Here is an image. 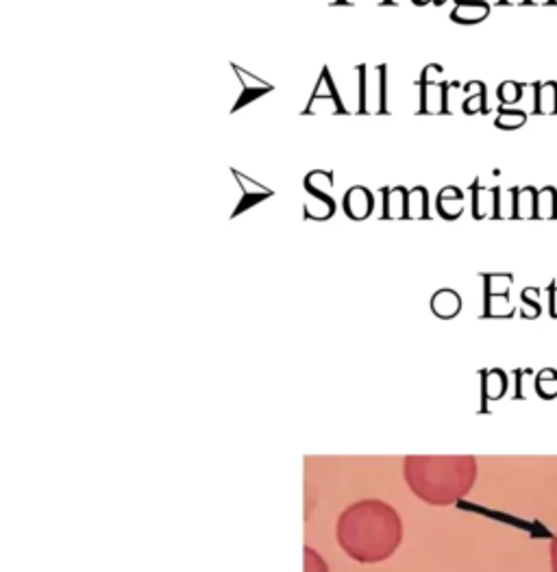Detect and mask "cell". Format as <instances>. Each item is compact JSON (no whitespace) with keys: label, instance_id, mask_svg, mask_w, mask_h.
I'll return each instance as SVG.
<instances>
[{"label":"cell","instance_id":"cell-1","mask_svg":"<svg viewBox=\"0 0 557 572\" xmlns=\"http://www.w3.org/2000/svg\"><path fill=\"white\" fill-rule=\"evenodd\" d=\"M338 544L359 564H379L397 553L403 520L386 500L364 499L348 505L336 525Z\"/></svg>","mask_w":557,"mask_h":572},{"label":"cell","instance_id":"cell-2","mask_svg":"<svg viewBox=\"0 0 557 572\" xmlns=\"http://www.w3.org/2000/svg\"><path fill=\"white\" fill-rule=\"evenodd\" d=\"M477 473V459L470 455H409L403 459L409 490L435 508H447L468 496Z\"/></svg>","mask_w":557,"mask_h":572},{"label":"cell","instance_id":"cell-3","mask_svg":"<svg viewBox=\"0 0 557 572\" xmlns=\"http://www.w3.org/2000/svg\"><path fill=\"white\" fill-rule=\"evenodd\" d=\"M442 74V68L438 64H429L423 70V77H420V114H450L449 109V90L450 83L447 81H440L438 77Z\"/></svg>","mask_w":557,"mask_h":572},{"label":"cell","instance_id":"cell-4","mask_svg":"<svg viewBox=\"0 0 557 572\" xmlns=\"http://www.w3.org/2000/svg\"><path fill=\"white\" fill-rule=\"evenodd\" d=\"M233 70H236L237 79L242 81V96H240V100L236 103V107H233V111H240L242 107H244V105H251L253 100H257L260 96L272 92L270 83H266L263 79L255 77V74L246 73V70H242L240 65L233 64Z\"/></svg>","mask_w":557,"mask_h":572},{"label":"cell","instance_id":"cell-5","mask_svg":"<svg viewBox=\"0 0 557 572\" xmlns=\"http://www.w3.org/2000/svg\"><path fill=\"white\" fill-rule=\"evenodd\" d=\"M233 176H236V181L242 187V194H244V196H242L240 207H237L236 214H233V216L242 214V211L251 209V207H255L257 202H261L263 199H270V196H272V190H268L266 185L257 184V181L248 179V176L242 175L240 170H233Z\"/></svg>","mask_w":557,"mask_h":572},{"label":"cell","instance_id":"cell-6","mask_svg":"<svg viewBox=\"0 0 557 572\" xmlns=\"http://www.w3.org/2000/svg\"><path fill=\"white\" fill-rule=\"evenodd\" d=\"M331 184H333V175L327 170L312 172V175H307L305 179V190L310 192L312 196H316V199L327 207L329 216H333V211H336V202H333L331 192H329L331 190Z\"/></svg>","mask_w":557,"mask_h":572},{"label":"cell","instance_id":"cell-7","mask_svg":"<svg viewBox=\"0 0 557 572\" xmlns=\"http://www.w3.org/2000/svg\"><path fill=\"white\" fill-rule=\"evenodd\" d=\"M373 205V194L362 185L351 187V190L347 192V196H344V211H347L353 220H364L366 216H371Z\"/></svg>","mask_w":557,"mask_h":572},{"label":"cell","instance_id":"cell-8","mask_svg":"<svg viewBox=\"0 0 557 572\" xmlns=\"http://www.w3.org/2000/svg\"><path fill=\"white\" fill-rule=\"evenodd\" d=\"M490 4L485 0H458L455 9L450 12V20L459 24H477L488 18Z\"/></svg>","mask_w":557,"mask_h":572},{"label":"cell","instance_id":"cell-9","mask_svg":"<svg viewBox=\"0 0 557 572\" xmlns=\"http://www.w3.org/2000/svg\"><path fill=\"white\" fill-rule=\"evenodd\" d=\"M534 114L536 115H557V83L555 81H544V83H534Z\"/></svg>","mask_w":557,"mask_h":572},{"label":"cell","instance_id":"cell-10","mask_svg":"<svg viewBox=\"0 0 557 572\" xmlns=\"http://www.w3.org/2000/svg\"><path fill=\"white\" fill-rule=\"evenodd\" d=\"M496 209V187H481L479 181L473 185V216L477 220L494 218Z\"/></svg>","mask_w":557,"mask_h":572},{"label":"cell","instance_id":"cell-11","mask_svg":"<svg viewBox=\"0 0 557 572\" xmlns=\"http://www.w3.org/2000/svg\"><path fill=\"white\" fill-rule=\"evenodd\" d=\"M438 211L440 216L447 218V220H455V218L462 216L464 211V194L459 187H444L438 194Z\"/></svg>","mask_w":557,"mask_h":572},{"label":"cell","instance_id":"cell-12","mask_svg":"<svg viewBox=\"0 0 557 572\" xmlns=\"http://www.w3.org/2000/svg\"><path fill=\"white\" fill-rule=\"evenodd\" d=\"M536 220H553L557 218V190L553 185L540 187L536 196Z\"/></svg>","mask_w":557,"mask_h":572},{"label":"cell","instance_id":"cell-13","mask_svg":"<svg viewBox=\"0 0 557 572\" xmlns=\"http://www.w3.org/2000/svg\"><path fill=\"white\" fill-rule=\"evenodd\" d=\"M405 218H429V196L424 187H414L407 192Z\"/></svg>","mask_w":557,"mask_h":572},{"label":"cell","instance_id":"cell-14","mask_svg":"<svg viewBox=\"0 0 557 572\" xmlns=\"http://www.w3.org/2000/svg\"><path fill=\"white\" fill-rule=\"evenodd\" d=\"M536 196L538 190L531 185L518 187V194H516V220H529L536 216Z\"/></svg>","mask_w":557,"mask_h":572},{"label":"cell","instance_id":"cell-15","mask_svg":"<svg viewBox=\"0 0 557 572\" xmlns=\"http://www.w3.org/2000/svg\"><path fill=\"white\" fill-rule=\"evenodd\" d=\"M383 196H386L383 216L405 218V202H407V192H405V187H388V190H383Z\"/></svg>","mask_w":557,"mask_h":572},{"label":"cell","instance_id":"cell-16","mask_svg":"<svg viewBox=\"0 0 557 572\" xmlns=\"http://www.w3.org/2000/svg\"><path fill=\"white\" fill-rule=\"evenodd\" d=\"M516 194H518V187H496V209L494 218L503 220V218H514L516 214Z\"/></svg>","mask_w":557,"mask_h":572},{"label":"cell","instance_id":"cell-17","mask_svg":"<svg viewBox=\"0 0 557 572\" xmlns=\"http://www.w3.org/2000/svg\"><path fill=\"white\" fill-rule=\"evenodd\" d=\"M527 123V114L523 109H514V107H501L499 114H496L494 124L503 131H514L525 126Z\"/></svg>","mask_w":557,"mask_h":572},{"label":"cell","instance_id":"cell-18","mask_svg":"<svg viewBox=\"0 0 557 572\" xmlns=\"http://www.w3.org/2000/svg\"><path fill=\"white\" fill-rule=\"evenodd\" d=\"M523 92H525V85L523 83H516V81H503L496 90V96L501 100V107H514L523 100Z\"/></svg>","mask_w":557,"mask_h":572},{"label":"cell","instance_id":"cell-19","mask_svg":"<svg viewBox=\"0 0 557 572\" xmlns=\"http://www.w3.org/2000/svg\"><path fill=\"white\" fill-rule=\"evenodd\" d=\"M312 98H327V100H333V103L342 105L340 94L336 92V85H333V79H331V73H329V68L322 70V74H321V79H318V85H316V90H313Z\"/></svg>","mask_w":557,"mask_h":572},{"label":"cell","instance_id":"cell-20","mask_svg":"<svg viewBox=\"0 0 557 572\" xmlns=\"http://www.w3.org/2000/svg\"><path fill=\"white\" fill-rule=\"evenodd\" d=\"M464 114L475 115V114H488V103H485V85L477 81V92L470 94L464 100Z\"/></svg>","mask_w":557,"mask_h":572},{"label":"cell","instance_id":"cell-21","mask_svg":"<svg viewBox=\"0 0 557 572\" xmlns=\"http://www.w3.org/2000/svg\"><path fill=\"white\" fill-rule=\"evenodd\" d=\"M433 307H435V312L444 313V316H453V313H458V310H459V296L455 295V292L444 290L442 295H438L433 298Z\"/></svg>","mask_w":557,"mask_h":572},{"label":"cell","instance_id":"cell-22","mask_svg":"<svg viewBox=\"0 0 557 572\" xmlns=\"http://www.w3.org/2000/svg\"><path fill=\"white\" fill-rule=\"evenodd\" d=\"M303 553H305V572H329L327 561L322 559L318 551H313L312 546H305Z\"/></svg>","mask_w":557,"mask_h":572},{"label":"cell","instance_id":"cell-23","mask_svg":"<svg viewBox=\"0 0 557 572\" xmlns=\"http://www.w3.org/2000/svg\"><path fill=\"white\" fill-rule=\"evenodd\" d=\"M551 572H557V538L551 542Z\"/></svg>","mask_w":557,"mask_h":572},{"label":"cell","instance_id":"cell-24","mask_svg":"<svg viewBox=\"0 0 557 572\" xmlns=\"http://www.w3.org/2000/svg\"><path fill=\"white\" fill-rule=\"evenodd\" d=\"M527 4H540V7H544V4H557V0H527Z\"/></svg>","mask_w":557,"mask_h":572},{"label":"cell","instance_id":"cell-25","mask_svg":"<svg viewBox=\"0 0 557 572\" xmlns=\"http://www.w3.org/2000/svg\"><path fill=\"white\" fill-rule=\"evenodd\" d=\"M501 4H511V7H514V4H527V0H499Z\"/></svg>","mask_w":557,"mask_h":572},{"label":"cell","instance_id":"cell-26","mask_svg":"<svg viewBox=\"0 0 557 572\" xmlns=\"http://www.w3.org/2000/svg\"><path fill=\"white\" fill-rule=\"evenodd\" d=\"M414 4H418V7H423V4H429V3H433V0H412ZM435 3H440V0H435Z\"/></svg>","mask_w":557,"mask_h":572}]
</instances>
